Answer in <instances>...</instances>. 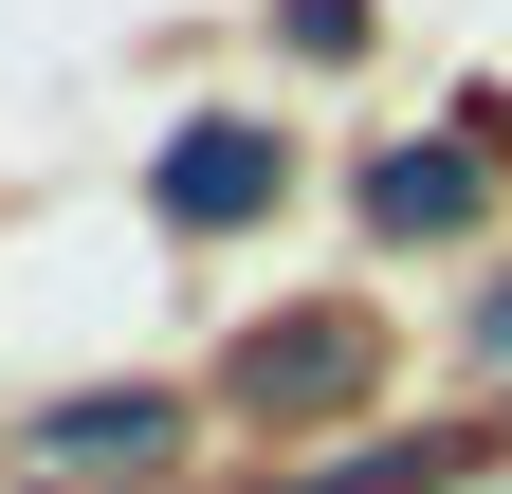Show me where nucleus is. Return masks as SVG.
I'll use <instances>...</instances> for the list:
<instances>
[{
	"label": "nucleus",
	"mask_w": 512,
	"mask_h": 494,
	"mask_svg": "<svg viewBox=\"0 0 512 494\" xmlns=\"http://www.w3.org/2000/svg\"><path fill=\"white\" fill-rule=\"evenodd\" d=\"M293 202V129L275 110H183V129L147 147V220L165 238H256Z\"/></svg>",
	"instance_id": "f257e3e1"
},
{
	"label": "nucleus",
	"mask_w": 512,
	"mask_h": 494,
	"mask_svg": "<svg viewBox=\"0 0 512 494\" xmlns=\"http://www.w3.org/2000/svg\"><path fill=\"white\" fill-rule=\"evenodd\" d=\"M348 220L384 238V257H458V238L494 220V147H476V129H384V147L348 165Z\"/></svg>",
	"instance_id": "f03ea898"
},
{
	"label": "nucleus",
	"mask_w": 512,
	"mask_h": 494,
	"mask_svg": "<svg viewBox=\"0 0 512 494\" xmlns=\"http://www.w3.org/2000/svg\"><path fill=\"white\" fill-rule=\"evenodd\" d=\"M366 385H384V330L348 312H256L238 330V366H220V403H256V421H366Z\"/></svg>",
	"instance_id": "7ed1b4c3"
},
{
	"label": "nucleus",
	"mask_w": 512,
	"mask_h": 494,
	"mask_svg": "<svg viewBox=\"0 0 512 494\" xmlns=\"http://www.w3.org/2000/svg\"><path fill=\"white\" fill-rule=\"evenodd\" d=\"M183 421H202L183 385H55V403L19 421V458H37L55 494H92V476H165V458H183Z\"/></svg>",
	"instance_id": "20e7f679"
},
{
	"label": "nucleus",
	"mask_w": 512,
	"mask_h": 494,
	"mask_svg": "<svg viewBox=\"0 0 512 494\" xmlns=\"http://www.w3.org/2000/svg\"><path fill=\"white\" fill-rule=\"evenodd\" d=\"M512 440V421H439V440H366V458H293L275 494H458L476 458Z\"/></svg>",
	"instance_id": "39448f33"
},
{
	"label": "nucleus",
	"mask_w": 512,
	"mask_h": 494,
	"mask_svg": "<svg viewBox=\"0 0 512 494\" xmlns=\"http://www.w3.org/2000/svg\"><path fill=\"white\" fill-rule=\"evenodd\" d=\"M275 55H311V74H348V55H366V0H275Z\"/></svg>",
	"instance_id": "423d86ee"
},
{
	"label": "nucleus",
	"mask_w": 512,
	"mask_h": 494,
	"mask_svg": "<svg viewBox=\"0 0 512 494\" xmlns=\"http://www.w3.org/2000/svg\"><path fill=\"white\" fill-rule=\"evenodd\" d=\"M458 366H476V385H512V275H476V293H458Z\"/></svg>",
	"instance_id": "0eeeda50"
},
{
	"label": "nucleus",
	"mask_w": 512,
	"mask_h": 494,
	"mask_svg": "<svg viewBox=\"0 0 512 494\" xmlns=\"http://www.w3.org/2000/svg\"><path fill=\"white\" fill-rule=\"evenodd\" d=\"M476 129H494V165H512V92H494V110H476Z\"/></svg>",
	"instance_id": "6e6552de"
},
{
	"label": "nucleus",
	"mask_w": 512,
	"mask_h": 494,
	"mask_svg": "<svg viewBox=\"0 0 512 494\" xmlns=\"http://www.w3.org/2000/svg\"><path fill=\"white\" fill-rule=\"evenodd\" d=\"M0 440H19V421H0Z\"/></svg>",
	"instance_id": "1a4fd4ad"
}]
</instances>
